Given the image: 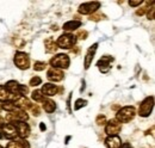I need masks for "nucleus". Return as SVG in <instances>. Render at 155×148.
Here are the masks:
<instances>
[{"label": "nucleus", "mask_w": 155, "mask_h": 148, "mask_svg": "<svg viewBox=\"0 0 155 148\" xmlns=\"http://www.w3.org/2000/svg\"><path fill=\"white\" fill-rule=\"evenodd\" d=\"M15 65L19 68V69H28L30 67V57L26 53L24 52H17L16 55H15Z\"/></svg>", "instance_id": "5"}, {"label": "nucleus", "mask_w": 155, "mask_h": 148, "mask_svg": "<svg viewBox=\"0 0 155 148\" xmlns=\"http://www.w3.org/2000/svg\"><path fill=\"white\" fill-rule=\"evenodd\" d=\"M154 13H155V7L154 6H152L150 8H148V11H147V17L149 20H153L154 19Z\"/></svg>", "instance_id": "28"}, {"label": "nucleus", "mask_w": 155, "mask_h": 148, "mask_svg": "<svg viewBox=\"0 0 155 148\" xmlns=\"http://www.w3.org/2000/svg\"><path fill=\"white\" fill-rule=\"evenodd\" d=\"M6 148H24V140H12Z\"/></svg>", "instance_id": "22"}, {"label": "nucleus", "mask_w": 155, "mask_h": 148, "mask_svg": "<svg viewBox=\"0 0 155 148\" xmlns=\"http://www.w3.org/2000/svg\"><path fill=\"white\" fill-rule=\"evenodd\" d=\"M28 93H29V87L25 85H19V96L26 97Z\"/></svg>", "instance_id": "27"}, {"label": "nucleus", "mask_w": 155, "mask_h": 148, "mask_svg": "<svg viewBox=\"0 0 155 148\" xmlns=\"http://www.w3.org/2000/svg\"><path fill=\"white\" fill-rule=\"evenodd\" d=\"M106 117L104 116V115H99L97 117V119H96V123H97L98 126H104V124H106Z\"/></svg>", "instance_id": "26"}, {"label": "nucleus", "mask_w": 155, "mask_h": 148, "mask_svg": "<svg viewBox=\"0 0 155 148\" xmlns=\"http://www.w3.org/2000/svg\"><path fill=\"white\" fill-rule=\"evenodd\" d=\"M86 105H87V100L79 98L77 102H75V104H74V110H79V109H81V108H84Z\"/></svg>", "instance_id": "23"}, {"label": "nucleus", "mask_w": 155, "mask_h": 148, "mask_svg": "<svg viewBox=\"0 0 155 148\" xmlns=\"http://www.w3.org/2000/svg\"><path fill=\"white\" fill-rule=\"evenodd\" d=\"M41 84H42V79H41L39 76H34V78H31V79H30V82H29V85L32 86V87H36V86H38Z\"/></svg>", "instance_id": "25"}, {"label": "nucleus", "mask_w": 155, "mask_h": 148, "mask_svg": "<svg viewBox=\"0 0 155 148\" xmlns=\"http://www.w3.org/2000/svg\"><path fill=\"white\" fill-rule=\"evenodd\" d=\"M114 61V57H111V56L109 55H105L103 56L99 61L97 62V67L99 68V71L101 72V73H107L109 71H110V68H111V62Z\"/></svg>", "instance_id": "10"}, {"label": "nucleus", "mask_w": 155, "mask_h": 148, "mask_svg": "<svg viewBox=\"0 0 155 148\" xmlns=\"http://www.w3.org/2000/svg\"><path fill=\"white\" fill-rule=\"evenodd\" d=\"M1 110H2V108H1V104H0V112H1Z\"/></svg>", "instance_id": "38"}, {"label": "nucleus", "mask_w": 155, "mask_h": 148, "mask_svg": "<svg viewBox=\"0 0 155 148\" xmlns=\"http://www.w3.org/2000/svg\"><path fill=\"white\" fill-rule=\"evenodd\" d=\"M39 129L42 130V131H44V130L47 129V127H45V124H44V123H39Z\"/></svg>", "instance_id": "36"}, {"label": "nucleus", "mask_w": 155, "mask_h": 148, "mask_svg": "<svg viewBox=\"0 0 155 148\" xmlns=\"http://www.w3.org/2000/svg\"><path fill=\"white\" fill-rule=\"evenodd\" d=\"M97 49H98V43H94L93 45H91V47L87 49V53H86V56H85V63H84L85 69H88V68H90V66H91V63H92V61H93V59H94Z\"/></svg>", "instance_id": "12"}, {"label": "nucleus", "mask_w": 155, "mask_h": 148, "mask_svg": "<svg viewBox=\"0 0 155 148\" xmlns=\"http://www.w3.org/2000/svg\"><path fill=\"white\" fill-rule=\"evenodd\" d=\"M4 126H5V121H4V119L0 117V130L2 129V127H4Z\"/></svg>", "instance_id": "37"}, {"label": "nucleus", "mask_w": 155, "mask_h": 148, "mask_svg": "<svg viewBox=\"0 0 155 148\" xmlns=\"http://www.w3.org/2000/svg\"><path fill=\"white\" fill-rule=\"evenodd\" d=\"M45 67H47V63H45V62H42V61H37V62H35V65H34V69L37 71V72L44 71Z\"/></svg>", "instance_id": "24"}, {"label": "nucleus", "mask_w": 155, "mask_h": 148, "mask_svg": "<svg viewBox=\"0 0 155 148\" xmlns=\"http://www.w3.org/2000/svg\"><path fill=\"white\" fill-rule=\"evenodd\" d=\"M120 129H122V126H120V123L117 121L116 118L106 122L105 133L109 136H116V135H118V133H120Z\"/></svg>", "instance_id": "8"}, {"label": "nucleus", "mask_w": 155, "mask_h": 148, "mask_svg": "<svg viewBox=\"0 0 155 148\" xmlns=\"http://www.w3.org/2000/svg\"><path fill=\"white\" fill-rule=\"evenodd\" d=\"M105 145L107 148H122V140L120 137L116 135V136H109L105 140Z\"/></svg>", "instance_id": "15"}, {"label": "nucleus", "mask_w": 155, "mask_h": 148, "mask_svg": "<svg viewBox=\"0 0 155 148\" xmlns=\"http://www.w3.org/2000/svg\"><path fill=\"white\" fill-rule=\"evenodd\" d=\"M71 98H72V93H71V96L68 97V99H67V106H68V111H69V113L72 112L71 110Z\"/></svg>", "instance_id": "34"}, {"label": "nucleus", "mask_w": 155, "mask_h": 148, "mask_svg": "<svg viewBox=\"0 0 155 148\" xmlns=\"http://www.w3.org/2000/svg\"><path fill=\"white\" fill-rule=\"evenodd\" d=\"M47 78L49 81H53V82H58L61 81L63 78H64V74L62 69H58V68H50L48 72H47Z\"/></svg>", "instance_id": "11"}, {"label": "nucleus", "mask_w": 155, "mask_h": 148, "mask_svg": "<svg viewBox=\"0 0 155 148\" xmlns=\"http://www.w3.org/2000/svg\"><path fill=\"white\" fill-rule=\"evenodd\" d=\"M136 116V110L134 106H124L116 113V119L119 123H128L134 119Z\"/></svg>", "instance_id": "1"}, {"label": "nucleus", "mask_w": 155, "mask_h": 148, "mask_svg": "<svg viewBox=\"0 0 155 148\" xmlns=\"http://www.w3.org/2000/svg\"><path fill=\"white\" fill-rule=\"evenodd\" d=\"M51 68H58V69H67L69 67L71 60L69 56L67 54H58L56 56H54L53 59H50L49 61Z\"/></svg>", "instance_id": "2"}, {"label": "nucleus", "mask_w": 155, "mask_h": 148, "mask_svg": "<svg viewBox=\"0 0 155 148\" xmlns=\"http://www.w3.org/2000/svg\"><path fill=\"white\" fill-rule=\"evenodd\" d=\"M62 89H60L56 85H54V84H44L43 85V87H42V90H41V92L43 96H48V97H53V96H55V94H58V91H61Z\"/></svg>", "instance_id": "13"}, {"label": "nucleus", "mask_w": 155, "mask_h": 148, "mask_svg": "<svg viewBox=\"0 0 155 148\" xmlns=\"http://www.w3.org/2000/svg\"><path fill=\"white\" fill-rule=\"evenodd\" d=\"M15 105L18 108V109H20V110L23 111H26L28 109H30L31 108V102H30V99H28L26 97H23V96H19L15 102Z\"/></svg>", "instance_id": "14"}, {"label": "nucleus", "mask_w": 155, "mask_h": 148, "mask_svg": "<svg viewBox=\"0 0 155 148\" xmlns=\"http://www.w3.org/2000/svg\"><path fill=\"white\" fill-rule=\"evenodd\" d=\"M30 110H31V112H32V115L34 116H39V113H41V111H39V108H38V105H31V108H30Z\"/></svg>", "instance_id": "29"}, {"label": "nucleus", "mask_w": 155, "mask_h": 148, "mask_svg": "<svg viewBox=\"0 0 155 148\" xmlns=\"http://www.w3.org/2000/svg\"><path fill=\"white\" fill-rule=\"evenodd\" d=\"M10 96H11V94L6 90V87H5L4 85H0V102L5 103V102L10 100Z\"/></svg>", "instance_id": "20"}, {"label": "nucleus", "mask_w": 155, "mask_h": 148, "mask_svg": "<svg viewBox=\"0 0 155 148\" xmlns=\"http://www.w3.org/2000/svg\"><path fill=\"white\" fill-rule=\"evenodd\" d=\"M77 39V36H74L73 34H62L56 41V45L61 49H71L73 45H75Z\"/></svg>", "instance_id": "3"}, {"label": "nucleus", "mask_w": 155, "mask_h": 148, "mask_svg": "<svg viewBox=\"0 0 155 148\" xmlns=\"http://www.w3.org/2000/svg\"><path fill=\"white\" fill-rule=\"evenodd\" d=\"M1 108H2V110H5L6 112H13V111H16L18 109V108L15 105V103L11 102V100H7V102H5L4 104H1Z\"/></svg>", "instance_id": "19"}, {"label": "nucleus", "mask_w": 155, "mask_h": 148, "mask_svg": "<svg viewBox=\"0 0 155 148\" xmlns=\"http://www.w3.org/2000/svg\"><path fill=\"white\" fill-rule=\"evenodd\" d=\"M99 7H100L99 1L85 2V4H81L79 6V13H81V15H93V13L97 12Z\"/></svg>", "instance_id": "6"}, {"label": "nucleus", "mask_w": 155, "mask_h": 148, "mask_svg": "<svg viewBox=\"0 0 155 148\" xmlns=\"http://www.w3.org/2000/svg\"><path fill=\"white\" fill-rule=\"evenodd\" d=\"M87 31L86 30H81V31H79V34H78V37H79V39H85L86 37H87Z\"/></svg>", "instance_id": "31"}, {"label": "nucleus", "mask_w": 155, "mask_h": 148, "mask_svg": "<svg viewBox=\"0 0 155 148\" xmlns=\"http://www.w3.org/2000/svg\"><path fill=\"white\" fill-rule=\"evenodd\" d=\"M44 47H45V52L49 53V54L56 53V50H58L56 42H55L51 37H49V38H47V39L44 41Z\"/></svg>", "instance_id": "17"}, {"label": "nucleus", "mask_w": 155, "mask_h": 148, "mask_svg": "<svg viewBox=\"0 0 155 148\" xmlns=\"http://www.w3.org/2000/svg\"><path fill=\"white\" fill-rule=\"evenodd\" d=\"M154 108V97L150 96V97H147L142 100L141 105H140V109H138V115L141 117H148L150 113H152V110Z\"/></svg>", "instance_id": "4"}, {"label": "nucleus", "mask_w": 155, "mask_h": 148, "mask_svg": "<svg viewBox=\"0 0 155 148\" xmlns=\"http://www.w3.org/2000/svg\"><path fill=\"white\" fill-rule=\"evenodd\" d=\"M148 8H149V7H142L141 10H137V11H136V15H137V16H143L144 12L148 11Z\"/></svg>", "instance_id": "33"}, {"label": "nucleus", "mask_w": 155, "mask_h": 148, "mask_svg": "<svg viewBox=\"0 0 155 148\" xmlns=\"http://www.w3.org/2000/svg\"><path fill=\"white\" fill-rule=\"evenodd\" d=\"M122 148H133V146L129 142H124V143H122Z\"/></svg>", "instance_id": "35"}, {"label": "nucleus", "mask_w": 155, "mask_h": 148, "mask_svg": "<svg viewBox=\"0 0 155 148\" xmlns=\"http://www.w3.org/2000/svg\"><path fill=\"white\" fill-rule=\"evenodd\" d=\"M0 131H1L4 139L15 140L17 137V129H16L13 123H5V126L2 127V129L0 130Z\"/></svg>", "instance_id": "9"}, {"label": "nucleus", "mask_w": 155, "mask_h": 148, "mask_svg": "<svg viewBox=\"0 0 155 148\" xmlns=\"http://www.w3.org/2000/svg\"><path fill=\"white\" fill-rule=\"evenodd\" d=\"M0 148H4V147H2V146H1V145H0Z\"/></svg>", "instance_id": "39"}, {"label": "nucleus", "mask_w": 155, "mask_h": 148, "mask_svg": "<svg viewBox=\"0 0 155 148\" xmlns=\"http://www.w3.org/2000/svg\"><path fill=\"white\" fill-rule=\"evenodd\" d=\"M142 4H143V1H142V0H137V1H133V0H130V1H129V5H130V6H133V7H137V6L142 5Z\"/></svg>", "instance_id": "32"}, {"label": "nucleus", "mask_w": 155, "mask_h": 148, "mask_svg": "<svg viewBox=\"0 0 155 148\" xmlns=\"http://www.w3.org/2000/svg\"><path fill=\"white\" fill-rule=\"evenodd\" d=\"M105 18V16L104 15H100V13H98V15H96V13H93V15H91V17H90V19L91 20H100V19H104Z\"/></svg>", "instance_id": "30"}, {"label": "nucleus", "mask_w": 155, "mask_h": 148, "mask_svg": "<svg viewBox=\"0 0 155 148\" xmlns=\"http://www.w3.org/2000/svg\"><path fill=\"white\" fill-rule=\"evenodd\" d=\"M81 26V22L78 20V19H73V20H68L63 24L62 29L64 31H73V30H77L78 28Z\"/></svg>", "instance_id": "16"}, {"label": "nucleus", "mask_w": 155, "mask_h": 148, "mask_svg": "<svg viewBox=\"0 0 155 148\" xmlns=\"http://www.w3.org/2000/svg\"><path fill=\"white\" fill-rule=\"evenodd\" d=\"M31 98H32L35 102H37V103H42V102L44 100V96L42 94L41 90H35L34 92L31 93Z\"/></svg>", "instance_id": "21"}, {"label": "nucleus", "mask_w": 155, "mask_h": 148, "mask_svg": "<svg viewBox=\"0 0 155 148\" xmlns=\"http://www.w3.org/2000/svg\"><path fill=\"white\" fill-rule=\"evenodd\" d=\"M13 124H15V127L17 129V136H19L20 140H25L30 135V127H29L28 123L16 121V122H13Z\"/></svg>", "instance_id": "7"}, {"label": "nucleus", "mask_w": 155, "mask_h": 148, "mask_svg": "<svg viewBox=\"0 0 155 148\" xmlns=\"http://www.w3.org/2000/svg\"><path fill=\"white\" fill-rule=\"evenodd\" d=\"M42 103H43V109H44L45 112L51 113V112H54V111L56 110V103H55L54 100H51V99H45V98H44V100H43Z\"/></svg>", "instance_id": "18"}]
</instances>
